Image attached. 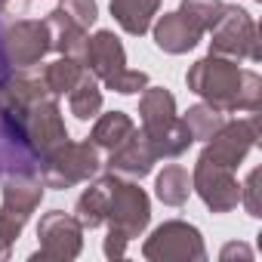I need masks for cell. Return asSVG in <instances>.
Returning a JSON list of instances; mask_svg holds the SVG:
<instances>
[{
  "instance_id": "1",
  "label": "cell",
  "mask_w": 262,
  "mask_h": 262,
  "mask_svg": "<svg viewBox=\"0 0 262 262\" xmlns=\"http://www.w3.org/2000/svg\"><path fill=\"white\" fill-rule=\"evenodd\" d=\"M241 71L237 68V59H228V56H204L198 59L188 74H185V83L191 93H198L210 108L222 111V114H231L237 111V86H241Z\"/></svg>"
},
{
  "instance_id": "2",
  "label": "cell",
  "mask_w": 262,
  "mask_h": 262,
  "mask_svg": "<svg viewBox=\"0 0 262 262\" xmlns=\"http://www.w3.org/2000/svg\"><path fill=\"white\" fill-rule=\"evenodd\" d=\"M40 164H43L40 167L43 185L59 188V191H65V188H71L77 182H90L102 167L93 142H68V139L62 145H56Z\"/></svg>"
},
{
  "instance_id": "3",
  "label": "cell",
  "mask_w": 262,
  "mask_h": 262,
  "mask_svg": "<svg viewBox=\"0 0 262 262\" xmlns=\"http://www.w3.org/2000/svg\"><path fill=\"white\" fill-rule=\"evenodd\" d=\"M210 53L228 56V59H250V62L262 59L259 28H256V22L250 19L247 10H241L234 4H225L222 16L210 28Z\"/></svg>"
},
{
  "instance_id": "4",
  "label": "cell",
  "mask_w": 262,
  "mask_h": 262,
  "mask_svg": "<svg viewBox=\"0 0 262 262\" xmlns=\"http://www.w3.org/2000/svg\"><path fill=\"white\" fill-rule=\"evenodd\" d=\"M142 256L148 262H204V237L194 225L182 219H170L151 231V237L142 247Z\"/></svg>"
},
{
  "instance_id": "5",
  "label": "cell",
  "mask_w": 262,
  "mask_h": 262,
  "mask_svg": "<svg viewBox=\"0 0 262 262\" xmlns=\"http://www.w3.org/2000/svg\"><path fill=\"white\" fill-rule=\"evenodd\" d=\"M151 219V204L148 194L136 182H123L111 173V191H108V228L120 231L126 241H133L145 231Z\"/></svg>"
},
{
  "instance_id": "6",
  "label": "cell",
  "mask_w": 262,
  "mask_h": 262,
  "mask_svg": "<svg viewBox=\"0 0 262 262\" xmlns=\"http://www.w3.org/2000/svg\"><path fill=\"white\" fill-rule=\"evenodd\" d=\"M256 142H259V114L250 111V117H244V120L222 123L207 139V148L201 151V158H207V161H213L219 167L237 170Z\"/></svg>"
},
{
  "instance_id": "7",
  "label": "cell",
  "mask_w": 262,
  "mask_h": 262,
  "mask_svg": "<svg viewBox=\"0 0 262 262\" xmlns=\"http://www.w3.org/2000/svg\"><path fill=\"white\" fill-rule=\"evenodd\" d=\"M37 244H40V250L34 253V259H43V262H71L83 250V225L71 213L53 210L37 225Z\"/></svg>"
},
{
  "instance_id": "8",
  "label": "cell",
  "mask_w": 262,
  "mask_h": 262,
  "mask_svg": "<svg viewBox=\"0 0 262 262\" xmlns=\"http://www.w3.org/2000/svg\"><path fill=\"white\" fill-rule=\"evenodd\" d=\"M0 43H4V56L13 68H31L53 50V34H50L47 19L43 22L22 19V22H13L4 31Z\"/></svg>"
},
{
  "instance_id": "9",
  "label": "cell",
  "mask_w": 262,
  "mask_h": 262,
  "mask_svg": "<svg viewBox=\"0 0 262 262\" xmlns=\"http://www.w3.org/2000/svg\"><path fill=\"white\" fill-rule=\"evenodd\" d=\"M191 191H198L201 201L213 213H231L241 204V182L234 179V170L219 167L207 158H198V164H194Z\"/></svg>"
},
{
  "instance_id": "10",
  "label": "cell",
  "mask_w": 262,
  "mask_h": 262,
  "mask_svg": "<svg viewBox=\"0 0 262 262\" xmlns=\"http://www.w3.org/2000/svg\"><path fill=\"white\" fill-rule=\"evenodd\" d=\"M22 117V133L31 145V151L43 161L56 145H62L68 139V129H65V120H62V111L53 99H40L34 102L31 108H25Z\"/></svg>"
},
{
  "instance_id": "11",
  "label": "cell",
  "mask_w": 262,
  "mask_h": 262,
  "mask_svg": "<svg viewBox=\"0 0 262 262\" xmlns=\"http://www.w3.org/2000/svg\"><path fill=\"white\" fill-rule=\"evenodd\" d=\"M43 179H34L31 173H13L4 176V201H0V216L13 222L16 228H25L31 213L43 201Z\"/></svg>"
},
{
  "instance_id": "12",
  "label": "cell",
  "mask_w": 262,
  "mask_h": 262,
  "mask_svg": "<svg viewBox=\"0 0 262 262\" xmlns=\"http://www.w3.org/2000/svg\"><path fill=\"white\" fill-rule=\"evenodd\" d=\"M155 161H158V155L151 151L148 139L142 136V129H136V133L129 136L123 145H117V148L111 151V158H108V170H111L114 176L142 179V176L151 173Z\"/></svg>"
},
{
  "instance_id": "13",
  "label": "cell",
  "mask_w": 262,
  "mask_h": 262,
  "mask_svg": "<svg viewBox=\"0 0 262 262\" xmlns=\"http://www.w3.org/2000/svg\"><path fill=\"white\" fill-rule=\"evenodd\" d=\"M201 37H204V31L191 19H185L179 10L176 13H164L155 22V43H158V50H164L170 56H182V53L194 50L201 43Z\"/></svg>"
},
{
  "instance_id": "14",
  "label": "cell",
  "mask_w": 262,
  "mask_h": 262,
  "mask_svg": "<svg viewBox=\"0 0 262 262\" xmlns=\"http://www.w3.org/2000/svg\"><path fill=\"white\" fill-rule=\"evenodd\" d=\"M83 65L99 80H108L111 74H117V71L126 68V53H123V43L114 37V31H96L86 40Z\"/></svg>"
},
{
  "instance_id": "15",
  "label": "cell",
  "mask_w": 262,
  "mask_h": 262,
  "mask_svg": "<svg viewBox=\"0 0 262 262\" xmlns=\"http://www.w3.org/2000/svg\"><path fill=\"white\" fill-rule=\"evenodd\" d=\"M176 99L164 86H145L139 99V123H142V136H158L167 126L176 123Z\"/></svg>"
},
{
  "instance_id": "16",
  "label": "cell",
  "mask_w": 262,
  "mask_h": 262,
  "mask_svg": "<svg viewBox=\"0 0 262 262\" xmlns=\"http://www.w3.org/2000/svg\"><path fill=\"white\" fill-rule=\"evenodd\" d=\"M47 25H50V34H53V50H59L62 56L83 65V53H86V40H90L86 28H80L74 19H68L59 7L47 16Z\"/></svg>"
},
{
  "instance_id": "17",
  "label": "cell",
  "mask_w": 262,
  "mask_h": 262,
  "mask_svg": "<svg viewBox=\"0 0 262 262\" xmlns=\"http://www.w3.org/2000/svg\"><path fill=\"white\" fill-rule=\"evenodd\" d=\"M108 191H111V173L90 182V188L77 198L74 219L83 225V231H93V228L105 225V219H108Z\"/></svg>"
},
{
  "instance_id": "18",
  "label": "cell",
  "mask_w": 262,
  "mask_h": 262,
  "mask_svg": "<svg viewBox=\"0 0 262 262\" xmlns=\"http://www.w3.org/2000/svg\"><path fill=\"white\" fill-rule=\"evenodd\" d=\"M161 10V0H111L114 22L133 37H142Z\"/></svg>"
},
{
  "instance_id": "19",
  "label": "cell",
  "mask_w": 262,
  "mask_h": 262,
  "mask_svg": "<svg viewBox=\"0 0 262 262\" xmlns=\"http://www.w3.org/2000/svg\"><path fill=\"white\" fill-rule=\"evenodd\" d=\"M136 133V123H133V117L129 114H123V111H108V114H102L99 120H96V126H93V145L96 148H105V151H114L117 145H123L129 136Z\"/></svg>"
},
{
  "instance_id": "20",
  "label": "cell",
  "mask_w": 262,
  "mask_h": 262,
  "mask_svg": "<svg viewBox=\"0 0 262 262\" xmlns=\"http://www.w3.org/2000/svg\"><path fill=\"white\" fill-rule=\"evenodd\" d=\"M155 194L167 207H182L188 201V194H191V176H188V170L179 167V164L164 167V173L155 182Z\"/></svg>"
},
{
  "instance_id": "21",
  "label": "cell",
  "mask_w": 262,
  "mask_h": 262,
  "mask_svg": "<svg viewBox=\"0 0 262 262\" xmlns=\"http://www.w3.org/2000/svg\"><path fill=\"white\" fill-rule=\"evenodd\" d=\"M68 108L77 120H93L102 111V90L96 86L93 74H80V80L68 90Z\"/></svg>"
},
{
  "instance_id": "22",
  "label": "cell",
  "mask_w": 262,
  "mask_h": 262,
  "mask_svg": "<svg viewBox=\"0 0 262 262\" xmlns=\"http://www.w3.org/2000/svg\"><path fill=\"white\" fill-rule=\"evenodd\" d=\"M80 74H83V65L74 62V59H68V56H62V59H56V62H50L43 68L40 80H43V86H47L50 96H65L80 80Z\"/></svg>"
},
{
  "instance_id": "23",
  "label": "cell",
  "mask_w": 262,
  "mask_h": 262,
  "mask_svg": "<svg viewBox=\"0 0 262 262\" xmlns=\"http://www.w3.org/2000/svg\"><path fill=\"white\" fill-rule=\"evenodd\" d=\"M185 126H188V133H191V139H210L216 129L225 123V117H222V111H216V108H210L207 102L204 105H194V108H188L185 111Z\"/></svg>"
},
{
  "instance_id": "24",
  "label": "cell",
  "mask_w": 262,
  "mask_h": 262,
  "mask_svg": "<svg viewBox=\"0 0 262 262\" xmlns=\"http://www.w3.org/2000/svg\"><path fill=\"white\" fill-rule=\"evenodd\" d=\"M222 10H225L222 0H182V4H179V13L185 19H191L204 34L216 25V19L222 16Z\"/></svg>"
},
{
  "instance_id": "25",
  "label": "cell",
  "mask_w": 262,
  "mask_h": 262,
  "mask_svg": "<svg viewBox=\"0 0 262 262\" xmlns=\"http://www.w3.org/2000/svg\"><path fill=\"white\" fill-rule=\"evenodd\" d=\"M259 108H262V77L256 71H241L237 111H259Z\"/></svg>"
},
{
  "instance_id": "26",
  "label": "cell",
  "mask_w": 262,
  "mask_h": 262,
  "mask_svg": "<svg viewBox=\"0 0 262 262\" xmlns=\"http://www.w3.org/2000/svg\"><path fill=\"white\" fill-rule=\"evenodd\" d=\"M108 90H114V93H123V96H136V93H142L145 86H148V74L145 71H129V68H123V71H117V74H111L108 80H102Z\"/></svg>"
},
{
  "instance_id": "27",
  "label": "cell",
  "mask_w": 262,
  "mask_h": 262,
  "mask_svg": "<svg viewBox=\"0 0 262 262\" xmlns=\"http://www.w3.org/2000/svg\"><path fill=\"white\" fill-rule=\"evenodd\" d=\"M59 10H62L68 19H74L80 28H90V25H96V19H99L96 0H62Z\"/></svg>"
},
{
  "instance_id": "28",
  "label": "cell",
  "mask_w": 262,
  "mask_h": 262,
  "mask_svg": "<svg viewBox=\"0 0 262 262\" xmlns=\"http://www.w3.org/2000/svg\"><path fill=\"white\" fill-rule=\"evenodd\" d=\"M259 179H262V170H250L247 182L241 185V204L247 207L250 216H262V188H259Z\"/></svg>"
},
{
  "instance_id": "29",
  "label": "cell",
  "mask_w": 262,
  "mask_h": 262,
  "mask_svg": "<svg viewBox=\"0 0 262 262\" xmlns=\"http://www.w3.org/2000/svg\"><path fill=\"white\" fill-rule=\"evenodd\" d=\"M22 234V228H16L13 222H7L4 216H0V259L10 256V247L16 244V237Z\"/></svg>"
},
{
  "instance_id": "30",
  "label": "cell",
  "mask_w": 262,
  "mask_h": 262,
  "mask_svg": "<svg viewBox=\"0 0 262 262\" xmlns=\"http://www.w3.org/2000/svg\"><path fill=\"white\" fill-rule=\"evenodd\" d=\"M126 237L120 234V231H114V228H108V237H105V256L108 259H120L123 253H126Z\"/></svg>"
},
{
  "instance_id": "31",
  "label": "cell",
  "mask_w": 262,
  "mask_h": 262,
  "mask_svg": "<svg viewBox=\"0 0 262 262\" xmlns=\"http://www.w3.org/2000/svg\"><path fill=\"white\" fill-rule=\"evenodd\" d=\"M234 256L250 262V259H253V250H250L247 244H225V247H222V253H219V259H222V262H228V259H234Z\"/></svg>"
},
{
  "instance_id": "32",
  "label": "cell",
  "mask_w": 262,
  "mask_h": 262,
  "mask_svg": "<svg viewBox=\"0 0 262 262\" xmlns=\"http://www.w3.org/2000/svg\"><path fill=\"white\" fill-rule=\"evenodd\" d=\"M0 105H4V80H0Z\"/></svg>"
}]
</instances>
